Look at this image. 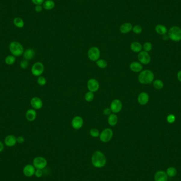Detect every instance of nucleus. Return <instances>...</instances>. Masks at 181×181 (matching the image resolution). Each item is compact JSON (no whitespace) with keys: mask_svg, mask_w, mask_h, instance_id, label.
<instances>
[{"mask_svg":"<svg viewBox=\"0 0 181 181\" xmlns=\"http://www.w3.org/2000/svg\"><path fill=\"white\" fill-rule=\"evenodd\" d=\"M92 163L96 168H102L107 163V158L100 151H95L92 156Z\"/></svg>","mask_w":181,"mask_h":181,"instance_id":"nucleus-1","label":"nucleus"},{"mask_svg":"<svg viewBox=\"0 0 181 181\" xmlns=\"http://www.w3.org/2000/svg\"><path fill=\"white\" fill-rule=\"evenodd\" d=\"M154 74L150 70H146L140 72L138 76V81L142 84H148L154 79Z\"/></svg>","mask_w":181,"mask_h":181,"instance_id":"nucleus-2","label":"nucleus"},{"mask_svg":"<svg viewBox=\"0 0 181 181\" xmlns=\"http://www.w3.org/2000/svg\"><path fill=\"white\" fill-rule=\"evenodd\" d=\"M9 50L12 55L16 57H19L24 52V49L22 45L17 42H12L9 45Z\"/></svg>","mask_w":181,"mask_h":181,"instance_id":"nucleus-3","label":"nucleus"},{"mask_svg":"<svg viewBox=\"0 0 181 181\" xmlns=\"http://www.w3.org/2000/svg\"><path fill=\"white\" fill-rule=\"evenodd\" d=\"M169 39L174 42H180L181 40V29L177 26L171 27L168 32Z\"/></svg>","mask_w":181,"mask_h":181,"instance_id":"nucleus-4","label":"nucleus"},{"mask_svg":"<svg viewBox=\"0 0 181 181\" xmlns=\"http://www.w3.org/2000/svg\"><path fill=\"white\" fill-rule=\"evenodd\" d=\"M45 67L44 64L41 62H36L31 67V73L35 76H41L44 72Z\"/></svg>","mask_w":181,"mask_h":181,"instance_id":"nucleus-5","label":"nucleus"},{"mask_svg":"<svg viewBox=\"0 0 181 181\" xmlns=\"http://www.w3.org/2000/svg\"><path fill=\"white\" fill-rule=\"evenodd\" d=\"M100 55V50L96 47H92L89 48L87 52L89 58L93 61H96L99 59Z\"/></svg>","mask_w":181,"mask_h":181,"instance_id":"nucleus-6","label":"nucleus"},{"mask_svg":"<svg viewBox=\"0 0 181 181\" xmlns=\"http://www.w3.org/2000/svg\"><path fill=\"white\" fill-rule=\"evenodd\" d=\"M114 133L110 128H105L100 134V139L103 142H110L113 137Z\"/></svg>","mask_w":181,"mask_h":181,"instance_id":"nucleus-7","label":"nucleus"},{"mask_svg":"<svg viewBox=\"0 0 181 181\" xmlns=\"http://www.w3.org/2000/svg\"><path fill=\"white\" fill-rule=\"evenodd\" d=\"M47 164L46 159L42 157H37L33 161V165L35 168L42 170L46 167Z\"/></svg>","mask_w":181,"mask_h":181,"instance_id":"nucleus-8","label":"nucleus"},{"mask_svg":"<svg viewBox=\"0 0 181 181\" xmlns=\"http://www.w3.org/2000/svg\"><path fill=\"white\" fill-rule=\"evenodd\" d=\"M138 59L142 64L147 65L151 61V57L148 52L145 51H142L138 55Z\"/></svg>","mask_w":181,"mask_h":181,"instance_id":"nucleus-9","label":"nucleus"},{"mask_svg":"<svg viewBox=\"0 0 181 181\" xmlns=\"http://www.w3.org/2000/svg\"><path fill=\"white\" fill-rule=\"evenodd\" d=\"M122 108V103L119 99H114L112 101L110 105V109L114 114L119 113Z\"/></svg>","mask_w":181,"mask_h":181,"instance_id":"nucleus-10","label":"nucleus"},{"mask_svg":"<svg viewBox=\"0 0 181 181\" xmlns=\"http://www.w3.org/2000/svg\"><path fill=\"white\" fill-rule=\"evenodd\" d=\"M87 86L89 91L94 93L98 91L100 88V84L96 79H91L87 82Z\"/></svg>","mask_w":181,"mask_h":181,"instance_id":"nucleus-11","label":"nucleus"},{"mask_svg":"<svg viewBox=\"0 0 181 181\" xmlns=\"http://www.w3.org/2000/svg\"><path fill=\"white\" fill-rule=\"evenodd\" d=\"M83 119L80 116H75L72 120V126L76 130L81 129L83 126Z\"/></svg>","mask_w":181,"mask_h":181,"instance_id":"nucleus-12","label":"nucleus"},{"mask_svg":"<svg viewBox=\"0 0 181 181\" xmlns=\"http://www.w3.org/2000/svg\"><path fill=\"white\" fill-rule=\"evenodd\" d=\"M30 104L33 109L35 110H39L42 109L43 106V102L41 98L38 97H34L31 100Z\"/></svg>","mask_w":181,"mask_h":181,"instance_id":"nucleus-13","label":"nucleus"},{"mask_svg":"<svg viewBox=\"0 0 181 181\" xmlns=\"http://www.w3.org/2000/svg\"><path fill=\"white\" fill-rule=\"evenodd\" d=\"M149 96L146 92H142L138 96L137 100L140 105H146L148 102Z\"/></svg>","mask_w":181,"mask_h":181,"instance_id":"nucleus-14","label":"nucleus"},{"mask_svg":"<svg viewBox=\"0 0 181 181\" xmlns=\"http://www.w3.org/2000/svg\"><path fill=\"white\" fill-rule=\"evenodd\" d=\"M168 176L165 172L159 170L155 173V181H168Z\"/></svg>","mask_w":181,"mask_h":181,"instance_id":"nucleus-15","label":"nucleus"},{"mask_svg":"<svg viewBox=\"0 0 181 181\" xmlns=\"http://www.w3.org/2000/svg\"><path fill=\"white\" fill-rule=\"evenodd\" d=\"M17 140L15 136L12 135L7 136L5 139V145L8 147H13L17 144Z\"/></svg>","mask_w":181,"mask_h":181,"instance_id":"nucleus-16","label":"nucleus"},{"mask_svg":"<svg viewBox=\"0 0 181 181\" xmlns=\"http://www.w3.org/2000/svg\"><path fill=\"white\" fill-rule=\"evenodd\" d=\"M35 171L36 170L33 165L28 164L24 167L23 173L26 176L31 177L35 174Z\"/></svg>","mask_w":181,"mask_h":181,"instance_id":"nucleus-17","label":"nucleus"},{"mask_svg":"<svg viewBox=\"0 0 181 181\" xmlns=\"http://www.w3.org/2000/svg\"><path fill=\"white\" fill-rule=\"evenodd\" d=\"M130 69L131 71L135 73L142 72L143 69V66L142 64L137 61H133L130 64Z\"/></svg>","mask_w":181,"mask_h":181,"instance_id":"nucleus-18","label":"nucleus"},{"mask_svg":"<svg viewBox=\"0 0 181 181\" xmlns=\"http://www.w3.org/2000/svg\"><path fill=\"white\" fill-rule=\"evenodd\" d=\"M26 117L27 120L29 121H35V119L37 117V112L36 110L33 109H30L27 111L26 114Z\"/></svg>","mask_w":181,"mask_h":181,"instance_id":"nucleus-19","label":"nucleus"},{"mask_svg":"<svg viewBox=\"0 0 181 181\" xmlns=\"http://www.w3.org/2000/svg\"><path fill=\"white\" fill-rule=\"evenodd\" d=\"M133 27V25L130 23L126 22L121 24V26L120 27V31L122 33L126 34L130 33L132 30Z\"/></svg>","mask_w":181,"mask_h":181,"instance_id":"nucleus-20","label":"nucleus"},{"mask_svg":"<svg viewBox=\"0 0 181 181\" xmlns=\"http://www.w3.org/2000/svg\"><path fill=\"white\" fill-rule=\"evenodd\" d=\"M35 51L33 49L29 48L24 51L23 55L24 59H26L27 61H29L33 59L35 56Z\"/></svg>","mask_w":181,"mask_h":181,"instance_id":"nucleus-21","label":"nucleus"},{"mask_svg":"<svg viewBox=\"0 0 181 181\" xmlns=\"http://www.w3.org/2000/svg\"><path fill=\"white\" fill-rule=\"evenodd\" d=\"M108 122L110 126H115L118 122V118L116 114H111L108 118Z\"/></svg>","mask_w":181,"mask_h":181,"instance_id":"nucleus-22","label":"nucleus"},{"mask_svg":"<svg viewBox=\"0 0 181 181\" xmlns=\"http://www.w3.org/2000/svg\"><path fill=\"white\" fill-rule=\"evenodd\" d=\"M155 30L158 34L162 35V36L165 35L168 32L167 29L166 28V26H165L163 24H157L155 27Z\"/></svg>","mask_w":181,"mask_h":181,"instance_id":"nucleus-23","label":"nucleus"},{"mask_svg":"<svg viewBox=\"0 0 181 181\" xmlns=\"http://www.w3.org/2000/svg\"><path fill=\"white\" fill-rule=\"evenodd\" d=\"M131 50L135 52H140L142 49V46L139 42H133L130 45Z\"/></svg>","mask_w":181,"mask_h":181,"instance_id":"nucleus-24","label":"nucleus"},{"mask_svg":"<svg viewBox=\"0 0 181 181\" xmlns=\"http://www.w3.org/2000/svg\"><path fill=\"white\" fill-rule=\"evenodd\" d=\"M43 8L47 10H50L54 8L55 3L52 0H46L42 4Z\"/></svg>","mask_w":181,"mask_h":181,"instance_id":"nucleus-25","label":"nucleus"},{"mask_svg":"<svg viewBox=\"0 0 181 181\" xmlns=\"http://www.w3.org/2000/svg\"><path fill=\"white\" fill-rule=\"evenodd\" d=\"M13 23L15 26L19 28H22L24 26L23 20L20 17H15L13 20Z\"/></svg>","mask_w":181,"mask_h":181,"instance_id":"nucleus-26","label":"nucleus"},{"mask_svg":"<svg viewBox=\"0 0 181 181\" xmlns=\"http://www.w3.org/2000/svg\"><path fill=\"white\" fill-rule=\"evenodd\" d=\"M16 61V57L14 56L13 55H9L5 59V62L8 65H12L15 63Z\"/></svg>","mask_w":181,"mask_h":181,"instance_id":"nucleus-27","label":"nucleus"},{"mask_svg":"<svg viewBox=\"0 0 181 181\" xmlns=\"http://www.w3.org/2000/svg\"><path fill=\"white\" fill-rule=\"evenodd\" d=\"M166 173L168 177H174L177 174L176 169L174 167H168L167 169Z\"/></svg>","mask_w":181,"mask_h":181,"instance_id":"nucleus-28","label":"nucleus"},{"mask_svg":"<svg viewBox=\"0 0 181 181\" xmlns=\"http://www.w3.org/2000/svg\"><path fill=\"white\" fill-rule=\"evenodd\" d=\"M153 85L156 89H161L164 87V83L160 80H156L154 81Z\"/></svg>","mask_w":181,"mask_h":181,"instance_id":"nucleus-29","label":"nucleus"},{"mask_svg":"<svg viewBox=\"0 0 181 181\" xmlns=\"http://www.w3.org/2000/svg\"><path fill=\"white\" fill-rule=\"evenodd\" d=\"M96 64L98 67L100 68H105L107 67L108 65L107 62L105 61V59H98L96 61Z\"/></svg>","mask_w":181,"mask_h":181,"instance_id":"nucleus-30","label":"nucleus"},{"mask_svg":"<svg viewBox=\"0 0 181 181\" xmlns=\"http://www.w3.org/2000/svg\"><path fill=\"white\" fill-rule=\"evenodd\" d=\"M94 94L93 92L89 91L85 95V100L87 102H91L94 100Z\"/></svg>","mask_w":181,"mask_h":181,"instance_id":"nucleus-31","label":"nucleus"},{"mask_svg":"<svg viewBox=\"0 0 181 181\" xmlns=\"http://www.w3.org/2000/svg\"><path fill=\"white\" fill-rule=\"evenodd\" d=\"M153 48L152 44L150 42H146L144 44V45L142 46V49H144V51H145L146 52H149L151 51Z\"/></svg>","mask_w":181,"mask_h":181,"instance_id":"nucleus-32","label":"nucleus"},{"mask_svg":"<svg viewBox=\"0 0 181 181\" xmlns=\"http://www.w3.org/2000/svg\"><path fill=\"white\" fill-rule=\"evenodd\" d=\"M89 133L93 137L97 138L100 136V132L96 128H92L89 131Z\"/></svg>","mask_w":181,"mask_h":181,"instance_id":"nucleus-33","label":"nucleus"},{"mask_svg":"<svg viewBox=\"0 0 181 181\" xmlns=\"http://www.w3.org/2000/svg\"><path fill=\"white\" fill-rule=\"evenodd\" d=\"M37 83L40 86H42L46 85V83H47V81H46V79H45V77L40 76H39V77L38 78Z\"/></svg>","mask_w":181,"mask_h":181,"instance_id":"nucleus-34","label":"nucleus"},{"mask_svg":"<svg viewBox=\"0 0 181 181\" xmlns=\"http://www.w3.org/2000/svg\"><path fill=\"white\" fill-rule=\"evenodd\" d=\"M132 30L133 31V33L136 34H140L142 33V27L139 25H136L133 27Z\"/></svg>","mask_w":181,"mask_h":181,"instance_id":"nucleus-35","label":"nucleus"},{"mask_svg":"<svg viewBox=\"0 0 181 181\" xmlns=\"http://www.w3.org/2000/svg\"><path fill=\"white\" fill-rule=\"evenodd\" d=\"M176 120V117L174 114H169L167 117V121L169 123H173Z\"/></svg>","mask_w":181,"mask_h":181,"instance_id":"nucleus-36","label":"nucleus"},{"mask_svg":"<svg viewBox=\"0 0 181 181\" xmlns=\"http://www.w3.org/2000/svg\"><path fill=\"white\" fill-rule=\"evenodd\" d=\"M29 66V63L28 61H27L26 59L22 60V61L20 62V67L22 69H26L28 68Z\"/></svg>","mask_w":181,"mask_h":181,"instance_id":"nucleus-37","label":"nucleus"},{"mask_svg":"<svg viewBox=\"0 0 181 181\" xmlns=\"http://www.w3.org/2000/svg\"><path fill=\"white\" fill-rule=\"evenodd\" d=\"M35 176L37 177H41L43 175V172L42 171V170H40V169H37V170H36L35 171Z\"/></svg>","mask_w":181,"mask_h":181,"instance_id":"nucleus-38","label":"nucleus"},{"mask_svg":"<svg viewBox=\"0 0 181 181\" xmlns=\"http://www.w3.org/2000/svg\"><path fill=\"white\" fill-rule=\"evenodd\" d=\"M112 111L110 108H105L103 110V114L105 116H109L111 114Z\"/></svg>","mask_w":181,"mask_h":181,"instance_id":"nucleus-39","label":"nucleus"},{"mask_svg":"<svg viewBox=\"0 0 181 181\" xmlns=\"http://www.w3.org/2000/svg\"><path fill=\"white\" fill-rule=\"evenodd\" d=\"M45 0H31L33 4L35 5H42L45 2Z\"/></svg>","mask_w":181,"mask_h":181,"instance_id":"nucleus-40","label":"nucleus"},{"mask_svg":"<svg viewBox=\"0 0 181 181\" xmlns=\"http://www.w3.org/2000/svg\"><path fill=\"white\" fill-rule=\"evenodd\" d=\"M42 10V7L41 5H36L35 7V11H36L38 13L41 12Z\"/></svg>","mask_w":181,"mask_h":181,"instance_id":"nucleus-41","label":"nucleus"},{"mask_svg":"<svg viewBox=\"0 0 181 181\" xmlns=\"http://www.w3.org/2000/svg\"><path fill=\"white\" fill-rule=\"evenodd\" d=\"M17 142L18 143L22 144L23 142H24L25 139L22 136H19L17 138Z\"/></svg>","mask_w":181,"mask_h":181,"instance_id":"nucleus-42","label":"nucleus"},{"mask_svg":"<svg viewBox=\"0 0 181 181\" xmlns=\"http://www.w3.org/2000/svg\"><path fill=\"white\" fill-rule=\"evenodd\" d=\"M4 149V145L1 142H0V153H1Z\"/></svg>","mask_w":181,"mask_h":181,"instance_id":"nucleus-43","label":"nucleus"},{"mask_svg":"<svg viewBox=\"0 0 181 181\" xmlns=\"http://www.w3.org/2000/svg\"><path fill=\"white\" fill-rule=\"evenodd\" d=\"M177 79L179 80V81L181 82V70L179 71L177 73Z\"/></svg>","mask_w":181,"mask_h":181,"instance_id":"nucleus-44","label":"nucleus"},{"mask_svg":"<svg viewBox=\"0 0 181 181\" xmlns=\"http://www.w3.org/2000/svg\"><path fill=\"white\" fill-rule=\"evenodd\" d=\"M162 38H163V40H167L169 39L168 35L165 34V35H163Z\"/></svg>","mask_w":181,"mask_h":181,"instance_id":"nucleus-45","label":"nucleus"}]
</instances>
